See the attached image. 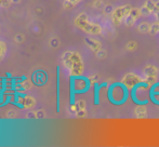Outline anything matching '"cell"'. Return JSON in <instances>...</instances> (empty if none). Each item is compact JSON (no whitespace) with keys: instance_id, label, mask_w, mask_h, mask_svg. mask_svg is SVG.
I'll return each instance as SVG.
<instances>
[{"instance_id":"15","label":"cell","mask_w":159,"mask_h":147,"mask_svg":"<svg viewBox=\"0 0 159 147\" xmlns=\"http://www.w3.org/2000/svg\"><path fill=\"white\" fill-rule=\"evenodd\" d=\"M6 50H7V47H6V44H4V42L0 41V60L3 57L4 53H6Z\"/></svg>"},{"instance_id":"19","label":"cell","mask_w":159,"mask_h":147,"mask_svg":"<svg viewBox=\"0 0 159 147\" xmlns=\"http://www.w3.org/2000/svg\"><path fill=\"white\" fill-rule=\"evenodd\" d=\"M156 8H158V9H159V1L156 2Z\"/></svg>"},{"instance_id":"17","label":"cell","mask_w":159,"mask_h":147,"mask_svg":"<svg viewBox=\"0 0 159 147\" xmlns=\"http://www.w3.org/2000/svg\"><path fill=\"white\" fill-rule=\"evenodd\" d=\"M151 93H156L159 94V82H156L155 84L151 87Z\"/></svg>"},{"instance_id":"13","label":"cell","mask_w":159,"mask_h":147,"mask_svg":"<svg viewBox=\"0 0 159 147\" xmlns=\"http://www.w3.org/2000/svg\"><path fill=\"white\" fill-rule=\"evenodd\" d=\"M100 89H101V86L95 82L94 83V104L98 105L100 103Z\"/></svg>"},{"instance_id":"11","label":"cell","mask_w":159,"mask_h":147,"mask_svg":"<svg viewBox=\"0 0 159 147\" xmlns=\"http://www.w3.org/2000/svg\"><path fill=\"white\" fill-rule=\"evenodd\" d=\"M86 42L89 44V47L91 48V50H93L94 52H98V51L101 50V44H100V42H98L96 40L86 39Z\"/></svg>"},{"instance_id":"3","label":"cell","mask_w":159,"mask_h":147,"mask_svg":"<svg viewBox=\"0 0 159 147\" xmlns=\"http://www.w3.org/2000/svg\"><path fill=\"white\" fill-rule=\"evenodd\" d=\"M131 97L138 105H146L151 99V87L145 82L139 84L131 91Z\"/></svg>"},{"instance_id":"12","label":"cell","mask_w":159,"mask_h":147,"mask_svg":"<svg viewBox=\"0 0 159 147\" xmlns=\"http://www.w3.org/2000/svg\"><path fill=\"white\" fill-rule=\"evenodd\" d=\"M135 116L138 118H145L147 116V110L145 105H139L135 109Z\"/></svg>"},{"instance_id":"16","label":"cell","mask_w":159,"mask_h":147,"mask_svg":"<svg viewBox=\"0 0 159 147\" xmlns=\"http://www.w3.org/2000/svg\"><path fill=\"white\" fill-rule=\"evenodd\" d=\"M151 100L153 103H155L156 105H159V94L156 93H151Z\"/></svg>"},{"instance_id":"4","label":"cell","mask_w":159,"mask_h":147,"mask_svg":"<svg viewBox=\"0 0 159 147\" xmlns=\"http://www.w3.org/2000/svg\"><path fill=\"white\" fill-rule=\"evenodd\" d=\"M91 81L89 78L81 76H71L70 77V93H84L90 89Z\"/></svg>"},{"instance_id":"5","label":"cell","mask_w":159,"mask_h":147,"mask_svg":"<svg viewBox=\"0 0 159 147\" xmlns=\"http://www.w3.org/2000/svg\"><path fill=\"white\" fill-rule=\"evenodd\" d=\"M76 25L79 28H81L82 30L89 33V34H93V35H98L101 34L102 29L98 24L91 23L88 21V16L87 14H80L79 16L76 19Z\"/></svg>"},{"instance_id":"2","label":"cell","mask_w":159,"mask_h":147,"mask_svg":"<svg viewBox=\"0 0 159 147\" xmlns=\"http://www.w3.org/2000/svg\"><path fill=\"white\" fill-rule=\"evenodd\" d=\"M63 61L65 66L70 70L71 76H80L84 70V65H82L81 59L79 54L75 52H66L64 54Z\"/></svg>"},{"instance_id":"18","label":"cell","mask_w":159,"mask_h":147,"mask_svg":"<svg viewBox=\"0 0 159 147\" xmlns=\"http://www.w3.org/2000/svg\"><path fill=\"white\" fill-rule=\"evenodd\" d=\"M98 54V57H104L105 56V54H106V53L104 52V51H102V52H100V51H98V52H96Z\"/></svg>"},{"instance_id":"8","label":"cell","mask_w":159,"mask_h":147,"mask_svg":"<svg viewBox=\"0 0 159 147\" xmlns=\"http://www.w3.org/2000/svg\"><path fill=\"white\" fill-rule=\"evenodd\" d=\"M144 82L147 83L149 87L156 83V79H157V69L153 66H147L144 69Z\"/></svg>"},{"instance_id":"14","label":"cell","mask_w":159,"mask_h":147,"mask_svg":"<svg viewBox=\"0 0 159 147\" xmlns=\"http://www.w3.org/2000/svg\"><path fill=\"white\" fill-rule=\"evenodd\" d=\"M139 29H140V32H142V33H147L151 30V25H148L147 23H142L140 26H139Z\"/></svg>"},{"instance_id":"10","label":"cell","mask_w":159,"mask_h":147,"mask_svg":"<svg viewBox=\"0 0 159 147\" xmlns=\"http://www.w3.org/2000/svg\"><path fill=\"white\" fill-rule=\"evenodd\" d=\"M46 81H47L46 73L40 72V70H38V72L35 73V75H34V82H35L36 84L40 86V84H43Z\"/></svg>"},{"instance_id":"9","label":"cell","mask_w":159,"mask_h":147,"mask_svg":"<svg viewBox=\"0 0 159 147\" xmlns=\"http://www.w3.org/2000/svg\"><path fill=\"white\" fill-rule=\"evenodd\" d=\"M141 15V10H138V9H131V11L129 12V14L126 16L125 19V23H126L127 26H131L134 24V22L136 21L139 16Z\"/></svg>"},{"instance_id":"1","label":"cell","mask_w":159,"mask_h":147,"mask_svg":"<svg viewBox=\"0 0 159 147\" xmlns=\"http://www.w3.org/2000/svg\"><path fill=\"white\" fill-rule=\"evenodd\" d=\"M107 95H108V100L111 101V103L115 105H121L129 99L130 91L122 82H117L109 87Z\"/></svg>"},{"instance_id":"6","label":"cell","mask_w":159,"mask_h":147,"mask_svg":"<svg viewBox=\"0 0 159 147\" xmlns=\"http://www.w3.org/2000/svg\"><path fill=\"white\" fill-rule=\"evenodd\" d=\"M121 82L127 87L128 90L131 92V91L133 90L135 87H138L139 84L143 83V82H144V79H143L141 76L136 75V74L129 73V74H127L124 78H122Z\"/></svg>"},{"instance_id":"7","label":"cell","mask_w":159,"mask_h":147,"mask_svg":"<svg viewBox=\"0 0 159 147\" xmlns=\"http://www.w3.org/2000/svg\"><path fill=\"white\" fill-rule=\"evenodd\" d=\"M131 11V7L130 6H124V7H118L117 9H115L113 13V21L116 25L121 23V21L124 19H126V16L129 14V12Z\"/></svg>"}]
</instances>
